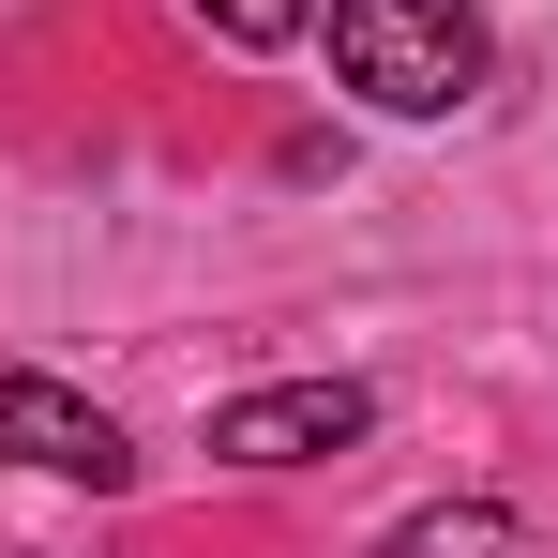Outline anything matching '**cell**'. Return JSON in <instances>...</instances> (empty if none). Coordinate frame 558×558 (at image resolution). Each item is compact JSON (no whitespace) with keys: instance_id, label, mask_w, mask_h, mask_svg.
I'll return each instance as SVG.
<instances>
[{"instance_id":"6da1fadb","label":"cell","mask_w":558,"mask_h":558,"mask_svg":"<svg viewBox=\"0 0 558 558\" xmlns=\"http://www.w3.org/2000/svg\"><path fill=\"white\" fill-rule=\"evenodd\" d=\"M332 76L377 121H453L483 92V15L468 0H332Z\"/></svg>"},{"instance_id":"7a4b0ae2","label":"cell","mask_w":558,"mask_h":558,"mask_svg":"<svg viewBox=\"0 0 558 558\" xmlns=\"http://www.w3.org/2000/svg\"><path fill=\"white\" fill-rule=\"evenodd\" d=\"M363 438H377L363 377H272V392H227L211 408V453L227 468H317V453H363Z\"/></svg>"},{"instance_id":"3957f363","label":"cell","mask_w":558,"mask_h":558,"mask_svg":"<svg viewBox=\"0 0 558 558\" xmlns=\"http://www.w3.org/2000/svg\"><path fill=\"white\" fill-rule=\"evenodd\" d=\"M0 468H46V483H136V438L106 423L92 392H61V377H15L0 363Z\"/></svg>"},{"instance_id":"277c9868","label":"cell","mask_w":558,"mask_h":558,"mask_svg":"<svg viewBox=\"0 0 558 558\" xmlns=\"http://www.w3.org/2000/svg\"><path fill=\"white\" fill-rule=\"evenodd\" d=\"M377 558H544V544H529V513H513V498H438V513H408Z\"/></svg>"},{"instance_id":"5b68a950","label":"cell","mask_w":558,"mask_h":558,"mask_svg":"<svg viewBox=\"0 0 558 558\" xmlns=\"http://www.w3.org/2000/svg\"><path fill=\"white\" fill-rule=\"evenodd\" d=\"M227 46H287V31H317V0H196Z\"/></svg>"}]
</instances>
